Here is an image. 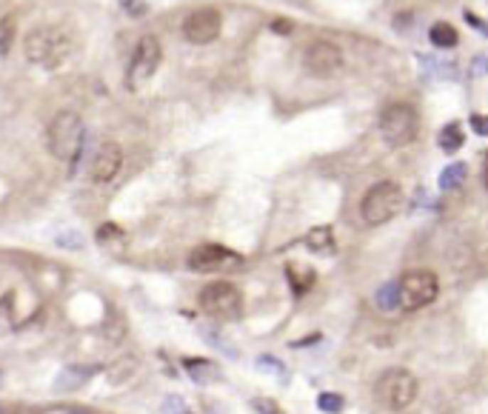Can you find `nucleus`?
Here are the masks:
<instances>
[{
    "label": "nucleus",
    "mask_w": 488,
    "mask_h": 414,
    "mask_svg": "<svg viewBox=\"0 0 488 414\" xmlns=\"http://www.w3.org/2000/svg\"><path fill=\"white\" fill-rule=\"evenodd\" d=\"M23 52L29 63L41 69H58L72 55V41L60 26H38L23 38Z\"/></svg>",
    "instance_id": "nucleus-1"
},
{
    "label": "nucleus",
    "mask_w": 488,
    "mask_h": 414,
    "mask_svg": "<svg viewBox=\"0 0 488 414\" xmlns=\"http://www.w3.org/2000/svg\"><path fill=\"white\" fill-rule=\"evenodd\" d=\"M83 137H86V129H83V120L78 112H58L46 129V146L52 152V157H58L60 163H75L83 152Z\"/></svg>",
    "instance_id": "nucleus-2"
},
{
    "label": "nucleus",
    "mask_w": 488,
    "mask_h": 414,
    "mask_svg": "<svg viewBox=\"0 0 488 414\" xmlns=\"http://www.w3.org/2000/svg\"><path fill=\"white\" fill-rule=\"evenodd\" d=\"M400 206H403V189H400V183L380 180V183H374L366 191V197L360 203V215H363V221L368 226H383L391 218H397Z\"/></svg>",
    "instance_id": "nucleus-3"
},
{
    "label": "nucleus",
    "mask_w": 488,
    "mask_h": 414,
    "mask_svg": "<svg viewBox=\"0 0 488 414\" xmlns=\"http://www.w3.org/2000/svg\"><path fill=\"white\" fill-rule=\"evenodd\" d=\"M397 306L403 312H417V309H425L428 303L437 300L440 294V280L434 272L428 269H411L405 272L397 283Z\"/></svg>",
    "instance_id": "nucleus-4"
},
{
    "label": "nucleus",
    "mask_w": 488,
    "mask_h": 414,
    "mask_svg": "<svg viewBox=\"0 0 488 414\" xmlns=\"http://www.w3.org/2000/svg\"><path fill=\"white\" fill-rule=\"evenodd\" d=\"M374 397L388 411H403L417 397V377L405 368H386L374 383Z\"/></svg>",
    "instance_id": "nucleus-5"
},
{
    "label": "nucleus",
    "mask_w": 488,
    "mask_h": 414,
    "mask_svg": "<svg viewBox=\"0 0 488 414\" xmlns=\"http://www.w3.org/2000/svg\"><path fill=\"white\" fill-rule=\"evenodd\" d=\"M420 132V117H417V109L408 106V103H388L380 115V134L388 146L394 149H403L408 143H414Z\"/></svg>",
    "instance_id": "nucleus-6"
},
{
    "label": "nucleus",
    "mask_w": 488,
    "mask_h": 414,
    "mask_svg": "<svg viewBox=\"0 0 488 414\" xmlns=\"http://www.w3.org/2000/svg\"><path fill=\"white\" fill-rule=\"evenodd\" d=\"M200 306L206 314L220 320H237L243 312V294L228 280H214L200 292Z\"/></svg>",
    "instance_id": "nucleus-7"
},
{
    "label": "nucleus",
    "mask_w": 488,
    "mask_h": 414,
    "mask_svg": "<svg viewBox=\"0 0 488 414\" xmlns=\"http://www.w3.org/2000/svg\"><path fill=\"white\" fill-rule=\"evenodd\" d=\"M163 60V49H160V41L146 35L137 41L134 46V55H132V63H129V72H126V86L129 89H140L143 83H149L157 72Z\"/></svg>",
    "instance_id": "nucleus-8"
},
{
    "label": "nucleus",
    "mask_w": 488,
    "mask_h": 414,
    "mask_svg": "<svg viewBox=\"0 0 488 414\" xmlns=\"http://www.w3.org/2000/svg\"><path fill=\"white\" fill-rule=\"evenodd\" d=\"M303 66L314 78H334L343 69V52L331 41H314L303 52Z\"/></svg>",
    "instance_id": "nucleus-9"
},
{
    "label": "nucleus",
    "mask_w": 488,
    "mask_h": 414,
    "mask_svg": "<svg viewBox=\"0 0 488 414\" xmlns=\"http://www.w3.org/2000/svg\"><path fill=\"white\" fill-rule=\"evenodd\" d=\"M223 29V15L214 9V6H206V9H194L186 21H183V38L194 46H206L211 41H217Z\"/></svg>",
    "instance_id": "nucleus-10"
},
{
    "label": "nucleus",
    "mask_w": 488,
    "mask_h": 414,
    "mask_svg": "<svg viewBox=\"0 0 488 414\" xmlns=\"http://www.w3.org/2000/svg\"><path fill=\"white\" fill-rule=\"evenodd\" d=\"M240 263H243V258L220 243H203L189 255V269H194V272H214V269L240 266Z\"/></svg>",
    "instance_id": "nucleus-11"
},
{
    "label": "nucleus",
    "mask_w": 488,
    "mask_h": 414,
    "mask_svg": "<svg viewBox=\"0 0 488 414\" xmlns=\"http://www.w3.org/2000/svg\"><path fill=\"white\" fill-rule=\"evenodd\" d=\"M123 169V149L117 143H103L92 160V180L95 183H112Z\"/></svg>",
    "instance_id": "nucleus-12"
},
{
    "label": "nucleus",
    "mask_w": 488,
    "mask_h": 414,
    "mask_svg": "<svg viewBox=\"0 0 488 414\" xmlns=\"http://www.w3.org/2000/svg\"><path fill=\"white\" fill-rule=\"evenodd\" d=\"M286 277H289V283H292V292L300 297V294H306L312 286H314V269H309V266H286Z\"/></svg>",
    "instance_id": "nucleus-13"
},
{
    "label": "nucleus",
    "mask_w": 488,
    "mask_h": 414,
    "mask_svg": "<svg viewBox=\"0 0 488 414\" xmlns=\"http://www.w3.org/2000/svg\"><path fill=\"white\" fill-rule=\"evenodd\" d=\"M306 246L317 255H326V252H334V232L331 226H314L309 235H306Z\"/></svg>",
    "instance_id": "nucleus-14"
},
{
    "label": "nucleus",
    "mask_w": 488,
    "mask_h": 414,
    "mask_svg": "<svg viewBox=\"0 0 488 414\" xmlns=\"http://www.w3.org/2000/svg\"><path fill=\"white\" fill-rule=\"evenodd\" d=\"M428 41L437 46V49H454L457 43H460V35H457V29L451 26V23H434L431 29H428Z\"/></svg>",
    "instance_id": "nucleus-15"
},
{
    "label": "nucleus",
    "mask_w": 488,
    "mask_h": 414,
    "mask_svg": "<svg viewBox=\"0 0 488 414\" xmlns=\"http://www.w3.org/2000/svg\"><path fill=\"white\" fill-rule=\"evenodd\" d=\"M462 129H460V123H448L442 132H440V146H442V152H457L460 146H462Z\"/></svg>",
    "instance_id": "nucleus-16"
},
{
    "label": "nucleus",
    "mask_w": 488,
    "mask_h": 414,
    "mask_svg": "<svg viewBox=\"0 0 488 414\" xmlns=\"http://www.w3.org/2000/svg\"><path fill=\"white\" fill-rule=\"evenodd\" d=\"M462 177H465V166H462V163H451V166L442 169L440 186H442V189H457V186L462 183Z\"/></svg>",
    "instance_id": "nucleus-17"
},
{
    "label": "nucleus",
    "mask_w": 488,
    "mask_h": 414,
    "mask_svg": "<svg viewBox=\"0 0 488 414\" xmlns=\"http://www.w3.org/2000/svg\"><path fill=\"white\" fill-rule=\"evenodd\" d=\"M183 366L191 371V377H197V380H208V377H217V368L208 363V360H194V357H186L183 360Z\"/></svg>",
    "instance_id": "nucleus-18"
},
{
    "label": "nucleus",
    "mask_w": 488,
    "mask_h": 414,
    "mask_svg": "<svg viewBox=\"0 0 488 414\" xmlns=\"http://www.w3.org/2000/svg\"><path fill=\"white\" fill-rule=\"evenodd\" d=\"M12 41H15V18L9 15L0 21V55H9Z\"/></svg>",
    "instance_id": "nucleus-19"
},
{
    "label": "nucleus",
    "mask_w": 488,
    "mask_h": 414,
    "mask_svg": "<svg viewBox=\"0 0 488 414\" xmlns=\"http://www.w3.org/2000/svg\"><path fill=\"white\" fill-rule=\"evenodd\" d=\"M89 377V371L86 368H72V371H63L60 377H58V388H78L83 380Z\"/></svg>",
    "instance_id": "nucleus-20"
},
{
    "label": "nucleus",
    "mask_w": 488,
    "mask_h": 414,
    "mask_svg": "<svg viewBox=\"0 0 488 414\" xmlns=\"http://www.w3.org/2000/svg\"><path fill=\"white\" fill-rule=\"evenodd\" d=\"M317 405L323 411H329V414H337V411H343V397L340 394H331V391H323L317 397Z\"/></svg>",
    "instance_id": "nucleus-21"
},
{
    "label": "nucleus",
    "mask_w": 488,
    "mask_h": 414,
    "mask_svg": "<svg viewBox=\"0 0 488 414\" xmlns=\"http://www.w3.org/2000/svg\"><path fill=\"white\" fill-rule=\"evenodd\" d=\"M252 405H255L258 414H283V408L269 397H258V400H252Z\"/></svg>",
    "instance_id": "nucleus-22"
},
{
    "label": "nucleus",
    "mask_w": 488,
    "mask_h": 414,
    "mask_svg": "<svg viewBox=\"0 0 488 414\" xmlns=\"http://www.w3.org/2000/svg\"><path fill=\"white\" fill-rule=\"evenodd\" d=\"M163 414H186V403L180 397H166L163 400Z\"/></svg>",
    "instance_id": "nucleus-23"
},
{
    "label": "nucleus",
    "mask_w": 488,
    "mask_h": 414,
    "mask_svg": "<svg viewBox=\"0 0 488 414\" xmlns=\"http://www.w3.org/2000/svg\"><path fill=\"white\" fill-rule=\"evenodd\" d=\"M471 129H474L477 134L485 137V134H488V117H485V115H474V117H471Z\"/></svg>",
    "instance_id": "nucleus-24"
},
{
    "label": "nucleus",
    "mask_w": 488,
    "mask_h": 414,
    "mask_svg": "<svg viewBox=\"0 0 488 414\" xmlns=\"http://www.w3.org/2000/svg\"><path fill=\"white\" fill-rule=\"evenodd\" d=\"M58 243H60V246H75V249H80V246H83L80 235H75V232H72V235H63V238H58Z\"/></svg>",
    "instance_id": "nucleus-25"
},
{
    "label": "nucleus",
    "mask_w": 488,
    "mask_h": 414,
    "mask_svg": "<svg viewBox=\"0 0 488 414\" xmlns=\"http://www.w3.org/2000/svg\"><path fill=\"white\" fill-rule=\"evenodd\" d=\"M272 32H277V35H289V32H292V23H289V21H275V23H272Z\"/></svg>",
    "instance_id": "nucleus-26"
},
{
    "label": "nucleus",
    "mask_w": 488,
    "mask_h": 414,
    "mask_svg": "<svg viewBox=\"0 0 488 414\" xmlns=\"http://www.w3.org/2000/svg\"><path fill=\"white\" fill-rule=\"evenodd\" d=\"M485 186H488V169H485Z\"/></svg>",
    "instance_id": "nucleus-27"
},
{
    "label": "nucleus",
    "mask_w": 488,
    "mask_h": 414,
    "mask_svg": "<svg viewBox=\"0 0 488 414\" xmlns=\"http://www.w3.org/2000/svg\"><path fill=\"white\" fill-rule=\"evenodd\" d=\"M0 380H4V374H0Z\"/></svg>",
    "instance_id": "nucleus-28"
},
{
    "label": "nucleus",
    "mask_w": 488,
    "mask_h": 414,
    "mask_svg": "<svg viewBox=\"0 0 488 414\" xmlns=\"http://www.w3.org/2000/svg\"><path fill=\"white\" fill-rule=\"evenodd\" d=\"M0 414H4V408H0Z\"/></svg>",
    "instance_id": "nucleus-29"
}]
</instances>
